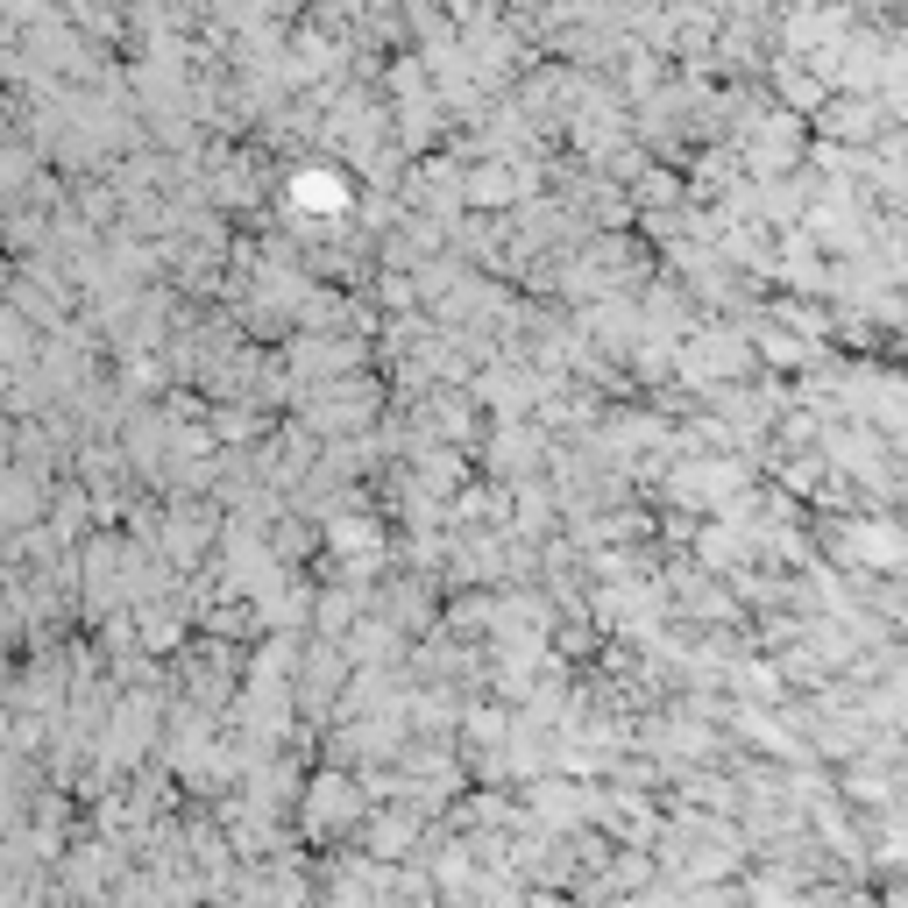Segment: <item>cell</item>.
<instances>
[{
    "instance_id": "1",
    "label": "cell",
    "mask_w": 908,
    "mask_h": 908,
    "mask_svg": "<svg viewBox=\"0 0 908 908\" xmlns=\"http://www.w3.org/2000/svg\"><path fill=\"white\" fill-rule=\"evenodd\" d=\"M540 908H561V901H540Z\"/></svg>"
}]
</instances>
